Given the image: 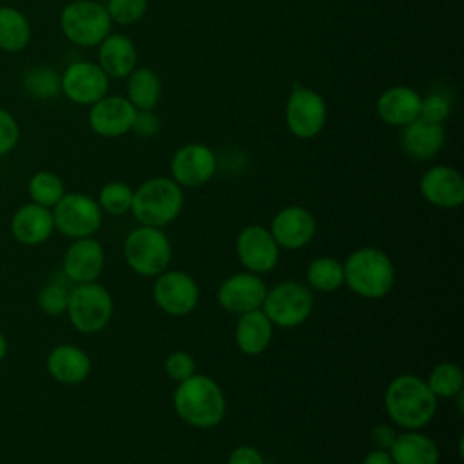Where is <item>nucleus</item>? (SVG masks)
<instances>
[{
	"mask_svg": "<svg viewBox=\"0 0 464 464\" xmlns=\"http://www.w3.org/2000/svg\"><path fill=\"white\" fill-rule=\"evenodd\" d=\"M384 410L390 420L402 430H420L437 413V397L426 379L401 373L390 381L384 392Z\"/></svg>",
	"mask_w": 464,
	"mask_h": 464,
	"instance_id": "nucleus-1",
	"label": "nucleus"
},
{
	"mask_svg": "<svg viewBox=\"0 0 464 464\" xmlns=\"http://www.w3.org/2000/svg\"><path fill=\"white\" fill-rule=\"evenodd\" d=\"M172 406L183 422L199 430L218 426L227 413V399L221 386L201 373L178 382L172 393Z\"/></svg>",
	"mask_w": 464,
	"mask_h": 464,
	"instance_id": "nucleus-2",
	"label": "nucleus"
},
{
	"mask_svg": "<svg viewBox=\"0 0 464 464\" xmlns=\"http://www.w3.org/2000/svg\"><path fill=\"white\" fill-rule=\"evenodd\" d=\"M344 285L362 299H382L393 288L395 268L386 252L375 246L353 250L343 263Z\"/></svg>",
	"mask_w": 464,
	"mask_h": 464,
	"instance_id": "nucleus-3",
	"label": "nucleus"
},
{
	"mask_svg": "<svg viewBox=\"0 0 464 464\" xmlns=\"http://www.w3.org/2000/svg\"><path fill=\"white\" fill-rule=\"evenodd\" d=\"M183 188L170 176H154L134 188L130 212L140 225L163 228L183 210Z\"/></svg>",
	"mask_w": 464,
	"mask_h": 464,
	"instance_id": "nucleus-4",
	"label": "nucleus"
},
{
	"mask_svg": "<svg viewBox=\"0 0 464 464\" xmlns=\"http://www.w3.org/2000/svg\"><path fill=\"white\" fill-rule=\"evenodd\" d=\"M123 257L132 272L143 277H156L172 261V245L163 228L140 225L123 241Z\"/></svg>",
	"mask_w": 464,
	"mask_h": 464,
	"instance_id": "nucleus-5",
	"label": "nucleus"
},
{
	"mask_svg": "<svg viewBox=\"0 0 464 464\" xmlns=\"http://www.w3.org/2000/svg\"><path fill=\"white\" fill-rule=\"evenodd\" d=\"M60 29L74 45L96 47L112 33V22L105 4L98 0H71L60 13Z\"/></svg>",
	"mask_w": 464,
	"mask_h": 464,
	"instance_id": "nucleus-6",
	"label": "nucleus"
},
{
	"mask_svg": "<svg viewBox=\"0 0 464 464\" xmlns=\"http://www.w3.org/2000/svg\"><path fill=\"white\" fill-rule=\"evenodd\" d=\"M261 310L274 326L295 328L310 317L314 295L301 281H281L266 290Z\"/></svg>",
	"mask_w": 464,
	"mask_h": 464,
	"instance_id": "nucleus-7",
	"label": "nucleus"
},
{
	"mask_svg": "<svg viewBox=\"0 0 464 464\" xmlns=\"http://www.w3.org/2000/svg\"><path fill=\"white\" fill-rule=\"evenodd\" d=\"M67 312L72 326L83 334H94L103 330L114 312V303L107 288L91 281L78 283L69 290Z\"/></svg>",
	"mask_w": 464,
	"mask_h": 464,
	"instance_id": "nucleus-8",
	"label": "nucleus"
},
{
	"mask_svg": "<svg viewBox=\"0 0 464 464\" xmlns=\"http://www.w3.org/2000/svg\"><path fill=\"white\" fill-rule=\"evenodd\" d=\"M328 120V105L323 94L312 87L295 85L285 103V123L299 140L317 138Z\"/></svg>",
	"mask_w": 464,
	"mask_h": 464,
	"instance_id": "nucleus-9",
	"label": "nucleus"
},
{
	"mask_svg": "<svg viewBox=\"0 0 464 464\" xmlns=\"http://www.w3.org/2000/svg\"><path fill=\"white\" fill-rule=\"evenodd\" d=\"M154 303L161 312L172 317L188 315L199 303V286L192 276L183 270H165L156 276L152 285Z\"/></svg>",
	"mask_w": 464,
	"mask_h": 464,
	"instance_id": "nucleus-10",
	"label": "nucleus"
},
{
	"mask_svg": "<svg viewBox=\"0 0 464 464\" xmlns=\"http://www.w3.org/2000/svg\"><path fill=\"white\" fill-rule=\"evenodd\" d=\"M170 178L181 188L207 185L218 172V156L205 143H185L170 158Z\"/></svg>",
	"mask_w": 464,
	"mask_h": 464,
	"instance_id": "nucleus-11",
	"label": "nucleus"
},
{
	"mask_svg": "<svg viewBox=\"0 0 464 464\" xmlns=\"http://www.w3.org/2000/svg\"><path fill=\"white\" fill-rule=\"evenodd\" d=\"M54 227L71 237H89L102 225V208L98 201L85 194H63L54 205Z\"/></svg>",
	"mask_w": 464,
	"mask_h": 464,
	"instance_id": "nucleus-12",
	"label": "nucleus"
},
{
	"mask_svg": "<svg viewBox=\"0 0 464 464\" xmlns=\"http://www.w3.org/2000/svg\"><path fill=\"white\" fill-rule=\"evenodd\" d=\"M236 254L245 270L257 276L272 272L279 263V245L270 230L261 225H246L236 237Z\"/></svg>",
	"mask_w": 464,
	"mask_h": 464,
	"instance_id": "nucleus-13",
	"label": "nucleus"
},
{
	"mask_svg": "<svg viewBox=\"0 0 464 464\" xmlns=\"http://www.w3.org/2000/svg\"><path fill=\"white\" fill-rule=\"evenodd\" d=\"M111 78L96 62L78 60L62 72V92L78 105H92L109 92Z\"/></svg>",
	"mask_w": 464,
	"mask_h": 464,
	"instance_id": "nucleus-14",
	"label": "nucleus"
},
{
	"mask_svg": "<svg viewBox=\"0 0 464 464\" xmlns=\"http://www.w3.org/2000/svg\"><path fill=\"white\" fill-rule=\"evenodd\" d=\"M266 285L261 276L243 270L228 276L218 286V303L223 310L241 315L250 310H257L266 295Z\"/></svg>",
	"mask_w": 464,
	"mask_h": 464,
	"instance_id": "nucleus-15",
	"label": "nucleus"
},
{
	"mask_svg": "<svg viewBox=\"0 0 464 464\" xmlns=\"http://www.w3.org/2000/svg\"><path fill=\"white\" fill-rule=\"evenodd\" d=\"M136 109L121 94H105L89 109V127L102 138H121L130 132Z\"/></svg>",
	"mask_w": 464,
	"mask_h": 464,
	"instance_id": "nucleus-16",
	"label": "nucleus"
},
{
	"mask_svg": "<svg viewBox=\"0 0 464 464\" xmlns=\"http://www.w3.org/2000/svg\"><path fill=\"white\" fill-rule=\"evenodd\" d=\"M268 230L279 248L299 250L314 239L317 223L308 208L301 205H288L276 212Z\"/></svg>",
	"mask_w": 464,
	"mask_h": 464,
	"instance_id": "nucleus-17",
	"label": "nucleus"
},
{
	"mask_svg": "<svg viewBox=\"0 0 464 464\" xmlns=\"http://www.w3.org/2000/svg\"><path fill=\"white\" fill-rule=\"evenodd\" d=\"M419 188L422 198L439 208H457L464 203V178L450 165L430 167L422 174Z\"/></svg>",
	"mask_w": 464,
	"mask_h": 464,
	"instance_id": "nucleus-18",
	"label": "nucleus"
},
{
	"mask_svg": "<svg viewBox=\"0 0 464 464\" xmlns=\"http://www.w3.org/2000/svg\"><path fill=\"white\" fill-rule=\"evenodd\" d=\"M422 96L410 85H393L384 89L377 102L375 112L379 120L390 127H404L419 118Z\"/></svg>",
	"mask_w": 464,
	"mask_h": 464,
	"instance_id": "nucleus-19",
	"label": "nucleus"
},
{
	"mask_svg": "<svg viewBox=\"0 0 464 464\" xmlns=\"http://www.w3.org/2000/svg\"><path fill=\"white\" fill-rule=\"evenodd\" d=\"M446 141V127L431 123L422 118L401 127L399 143L402 152L415 161H428L435 158Z\"/></svg>",
	"mask_w": 464,
	"mask_h": 464,
	"instance_id": "nucleus-20",
	"label": "nucleus"
},
{
	"mask_svg": "<svg viewBox=\"0 0 464 464\" xmlns=\"http://www.w3.org/2000/svg\"><path fill=\"white\" fill-rule=\"evenodd\" d=\"M111 80H125L138 67V49L130 36L109 33L98 44V62Z\"/></svg>",
	"mask_w": 464,
	"mask_h": 464,
	"instance_id": "nucleus-21",
	"label": "nucleus"
},
{
	"mask_svg": "<svg viewBox=\"0 0 464 464\" xmlns=\"http://www.w3.org/2000/svg\"><path fill=\"white\" fill-rule=\"evenodd\" d=\"M103 263L105 254L102 243L91 236L80 237L65 252L63 272L74 283H91L102 274Z\"/></svg>",
	"mask_w": 464,
	"mask_h": 464,
	"instance_id": "nucleus-22",
	"label": "nucleus"
},
{
	"mask_svg": "<svg viewBox=\"0 0 464 464\" xmlns=\"http://www.w3.org/2000/svg\"><path fill=\"white\" fill-rule=\"evenodd\" d=\"M388 453L393 464H439L440 459L435 440L420 430H404L397 433Z\"/></svg>",
	"mask_w": 464,
	"mask_h": 464,
	"instance_id": "nucleus-23",
	"label": "nucleus"
},
{
	"mask_svg": "<svg viewBox=\"0 0 464 464\" xmlns=\"http://www.w3.org/2000/svg\"><path fill=\"white\" fill-rule=\"evenodd\" d=\"M274 335V324L261 308L239 315L234 330V339L245 355H261Z\"/></svg>",
	"mask_w": 464,
	"mask_h": 464,
	"instance_id": "nucleus-24",
	"label": "nucleus"
},
{
	"mask_svg": "<svg viewBox=\"0 0 464 464\" xmlns=\"http://www.w3.org/2000/svg\"><path fill=\"white\" fill-rule=\"evenodd\" d=\"M47 370L63 384H78L87 379L91 372V359L78 346L62 344L49 353Z\"/></svg>",
	"mask_w": 464,
	"mask_h": 464,
	"instance_id": "nucleus-25",
	"label": "nucleus"
},
{
	"mask_svg": "<svg viewBox=\"0 0 464 464\" xmlns=\"http://www.w3.org/2000/svg\"><path fill=\"white\" fill-rule=\"evenodd\" d=\"M125 80V96L136 111H154L158 107L163 87L152 67H136Z\"/></svg>",
	"mask_w": 464,
	"mask_h": 464,
	"instance_id": "nucleus-26",
	"label": "nucleus"
},
{
	"mask_svg": "<svg viewBox=\"0 0 464 464\" xmlns=\"http://www.w3.org/2000/svg\"><path fill=\"white\" fill-rule=\"evenodd\" d=\"M54 221L47 207L31 203L22 207L13 218V232L22 243L36 245L45 241L53 232Z\"/></svg>",
	"mask_w": 464,
	"mask_h": 464,
	"instance_id": "nucleus-27",
	"label": "nucleus"
},
{
	"mask_svg": "<svg viewBox=\"0 0 464 464\" xmlns=\"http://www.w3.org/2000/svg\"><path fill=\"white\" fill-rule=\"evenodd\" d=\"M31 40V25L25 14L14 7H0V49L18 53Z\"/></svg>",
	"mask_w": 464,
	"mask_h": 464,
	"instance_id": "nucleus-28",
	"label": "nucleus"
},
{
	"mask_svg": "<svg viewBox=\"0 0 464 464\" xmlns=\"http://www.w3.org/2000/svg\"><path fill=\"white\" fill-rule=\"evenodd\" d=\"M306 281L319 292H334L344 285L343 263L330 256H319L308 263Z\"/></svg>",
	"mask_w": 464,
	"mask_h": 464,
	"instance_id": "nucleus-29",
	"label": "nucleus"
},
{
	"mask_svg": "<svg viewBox=\"0 0 464 464\" xmlns=\"http://www.w3.org/2000/svg\"><path fill=\"white\" fill-rule=\"evenodd\" d=\"M24 91L38 100L54 98L62 92V74L51 65H36L24 74Z\"/></svg>",
	"mask_w": 464,
	"mask_h": 464,
	"instance_id": "nucleus-30",
	"label": "nucleus"
},
{
	"mask_svg": "<svg viewBox=\"0 0 464 464\" xmlns=\"http://www.w3.org/2000/svg\"><path fill=\"white\" fill-rule=\"evenodd\" d=\"M428 388L433 392L437 399H451L462 393L464 375L459 364L455 362H440L431 368L428 379Z\"/></svg>",
	"mask_w": 464,
	"mask_h": 464,
	"instance_id": "nucleus-31",
	"label": "nucleus"
},
{
	"mask_svg": "<svg viewBox=\"0 0 464 464\" xmlns=\"http://www.w3.org/2000/svg\"><path fill=\"white\" fill-rule=\"evenodd\" d=\"M132 194L134 188H130V185L125 181H109L100 188L98 205L102 212L111 216H125L130 212Z\"/></svg>",
	"mask_w": 464,
	"mask_h": 464,
	"instance_id": "nucleus-32",
	"label": "nucleus"
},
{
	"mask_svg": "<svg viewBox=\"0 0 464 464\" xmlns=\"http://www.w3.org/2000/svg\"><path fill=\"white\" fill-rule=\"evenodd\" d=\"M29 194L36 205L54 207L65 192H63V183L56 174L42 170L31 178Z\"/></svg>",
	"mask_w": 464,
	"mask_h": 464,
	"instance_id": "nucleus-33",
	"label": "nucleus"
},
{
	"mask_svg": "<svg viewBox=\"0 0 464 464\" xmlns=\"http://www.w3.org/2000/svg\"><path fill=\"white\" fill-rule=\"evenodd\" d=\"M450 114H451V96L448 94V91L433 89L426 96H422L419 118L431 123L444 125Z\"/></svg>",
	"mask_w": 464,
	"mask_h": 464,
	"instance_id": "nucleus-34",
	"label": "nucleus"
},
{
	"mask_svg": "<svg viewBox=\"0 0 464 464\" xmlns=\"http://www.w3.org/2000/svg\"><path fill=\"white\" fill-rule=\"evenodd\" d=\"M105 9L112 24L132 25L145 16L149 0H107Z\"/></svg>",
	"mask_w": 464,
	"mask_h": 464,
	"instance_id": "nucleus-35",
	"label": "nucleus"
},
{
	"mask_svg": "<svg viewBox=\"0 0 464 464\" xmlns=\"http://www.w3.org/2000/svg\"><path fill=\"white\" fill-rule=\"evenodd\" d=\"M165 373L176 381L181 382L196 373V361L188 352L174 350L165 359Z\"/></svg>",
	"mask_w": 464,
	"mask_h": 464,
	"instance_id": "nucleus-36",
	"label": "nucleus"
},
{
	"mask_svg": "<svg viewBox=\"0 0 464 464\" xmlns=\"http://www.w3.org/2000/svg\"><path fill=\"white\" fill-rule=\"evenodd\" d=\"M40 306L51 315H60L67 310L69 290L62 283H51L40 292Z\"/></svg>",
	"mask_w": 464,
	"mask_h": 464,
	"instance_id": "nucleus-37",
	"label": "nucleus"
},
{
	"mask_svg": "<svg viewBox=\"0 0 464 464\" xmlns=\"http://www.w3.org/2000/svg\"><path fill=\"white\" fill-rule=\"evenodd\" d=\"M20 138V129L11 112L0 107V156L14 149Z\"/></svg>",
	"mask_w": 464,
	"mask_h": 464,
	"instance_id": "nucleus-38",
	"label": "nucleus"
},
{
	"mask_svg": "<svg viewBox=\"0 0 464 464\" xmlns=\"http://www.w3.org/2000/svg\"><path fill=\"white\" fill-rule=\"evenodd\" d=\"M160 130H161V120L154 111H136L130 132L149 140L160 134Z\"/></svg>",
	"mask_w": 464,
	"mask_h": 464,
	"instance_id": "nucleus-39",
	"label": "nucleus"
},
{
	"mask_svg": "<svg viewBox=\"0 0 464 464\" xmlns=\"http://www.w3.org/2000/svg\"><path fill=\"white\" fill-rule=\"evenodd\" d=\"M227 464H265V459L257 448L241 444L230 451Z\"/></svg>",
	"mask_w": 464,
	"mask_h": 464,
	"instance_id": "nucleus-40",
	"label": "nucleus"
},
{
	"mask_svg": "<svg viewBox=\"0 0 464 464\" xmlns=\"http://www.w3.org/2000/svg\"><path fill=\"white\" fill-rule=\"evenodd\" d=\"M395 435H397V433H393L392 426H388V424H377V426L372 428V433H370L373 444H375L379 450H388L390 444H392V440L395 439Z\"/></svg>",
	"mask_w": 464,
	"mask_h": 464,
	"instance_id": "nucleus-41",
	"label": "nucleus"
},
{
	"mask_svg": "<svg viewBox=\"0 0 464 464\" xmlns=\"http://www.w3.org/2000/svg\"><path fill=\"white\" fill-rule=\"evenodd\" d=\"M361 464H393L388 450H372L370 453H366V457L362 459Z\"/></svg>",
	"mask_w": 464,
	"mask_h": 464,
	"instance_id": "nucleus-42",
	"label": "nucleus"
},
{
	"mask_svg": "<svg viewBox=\"0 0 464 464\" xmlns=\"http://www.w3.org/2000/svg\"><path fill=\"white\" fill-rule=\"evenodd\" d=\"M5 355V341H4V337H2V334H0V359Z\"/></svg>",
	"mask_w": 464,
	"mask_h": 464,
	"instance_id": "nucleus-43",
	"label": "nucleus"
}]
</instances>
